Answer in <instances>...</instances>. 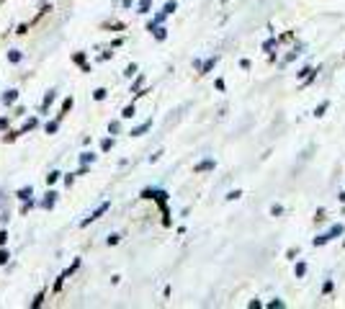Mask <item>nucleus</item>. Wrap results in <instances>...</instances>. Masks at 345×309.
<instances>
[{
	"mask_svg": "<svg viewBox=\"0 0 345 309\" xmlns=\"http://www.w3.org/2000/svg\"><path fill=\"white\" fill-rule=\"evenodd\" d=\"M106 209H108V201H103V206H98L95 211H93V217H88V219H83V227H88L93 219H98V217H103L106 214Z\"/></svg>",
	"mask_w": 345,
	"mask_h": 309,
	"instance_id": "f257e3e1",
	"label": "nucleus"
},
{
	"mask_svg": "<svg viewBox=\"0 0 345 309\" xmlns=\"http://www.w3.org/2000/svg\"><path fill=\"white\" fill-rule=\"evenodd\" d=\"M47 131H49V134H54V131H57V121H52V124L47 126Z\"/></svg>",
	"mask_w": 345,
	"mask_h": 309,
	"instance_id": "bb28decb",
	"label": "nucleus"
},
{
	"mask_svg": "<svg viewBox=\"0 0 345 309\" xmlns=\"http://www.w3.org/2000/svg\"><path fill=\"white\" fill-rule=\"evenodd\" d=\"M8 258H11V255H8L6 250H0V265H3V263H8Z\"/></svg>",
	"mask_w": 345,
	"mask_h": 309,
	"instance_id": "aec40b11",
	"label": "nucleus"
},
{
	"mask_svg": "<svg viewBox=\"0 0 345 309\" xmlns=\"http://www.w3.org/2000/svg\"><path fill=\"white\" fill-rule=\"evenodd\" d=\"M134 72H137V65H129V67H126V72H124V75H126V78H131V75H134Z\"/></svg>",
	"mask_w": 345,
	"mask_h": 309,
	"instance_id": "412c9836",
	"label": "nucleus"
},
{
	"mask_svg": "<svg viewBox=\"0 0 345 309\" xmlns=\"http://www.w3.org/2000/svg\"><path fill=\"white\" fill-rule=\"evenodd\" d=\"M294 273H296V276L301 278V276L306 273V265H304V263H296V268H294Z\"/></svg>",
	"mask_w": 345,
	"mask_h": 309,
	"instance_id": "9d476101",
	"label": "nucleus"
},
{
	"mask_svg": "<svg viewBox=\"0 0 345 309\" xmlns=\"http://www.w3.org/2000/svg\"><path fill=\"white\" fill-rule=\"evenodd\" d=\"M149 11V0H142V6H139V13H147Z\"/></svg>",
	"mask_w": 345,
	"mask_h": 309,
	"instance_id": "6ab92c4d",
	"label": "nucleus"
},
{
	"mask_svg": "<svg viewBox=\"0 0 345 309\" xmlns=\"http://www.w3.org/2000/svg\"><path fill=\"white\" fill-rule=\"evenodd\" d=\"M149 126H152V121H144V124H142V126H137V129H134V131H131V137H142V134H144V131H147V129H149Z\"/></svg>",
	"mask_w": 345,
	"mask_h": 309,
	"instance_id": "7ed1b4c3",
	"label": "nucleus"
},
{
	"mask_svg": "<svg viewBox=\"0 0 345 309\" xmlns=\"http://www.w3.org/2000/svg\"><path fill=\"white\" fill-rule=\"evenodd\" d=\"M16 98H18V90H8V93L3 95V103H13Z\"/></svg>",
	"mask_w": 345,
	"mask_h": 309,
	"instance_id": "423d86ee",
	"label": "nucleus"
},
{
	"mask_svg": "<svg viewBox=\"0 0 345 309\" xmlns=\"http://www.w3.org/2000/svg\"><path fill=\"white\" fill-rule=\"evenodd\" d=\"M6 240H8V235H6V232H0V245H6Z\"/></svg>",
	"mask_w": 345,
	"mask_h": 309,
	"instance_id": "c85d7f7f",
	"label": "nucleus"
},
{
	"mask_svg": "<svg viewBox=\"0 0 345 309\" xmlns=\"http://www.w3.org/2000/svg\"><path fill=\"white\" fill-rule=\"evenodd\" d=\"M54 199H57V194H54V191H49V194H47V199H44V204H42V206H44V209H52V206H54Z\"/></svg>",
	"mask_w": 345,
	"mask_h": 309,
	"instance_id": "20e7f679",
	"label": "nucleus"
},
{
	"mask_svg": "<svg viewBox=\"0 0 345 309\" xmlns=\"http://www.w3.org/2000/svg\"><path fill=\"white\" fill-rule=\"evenodd\" d=\"M214 65H217V57H214V60H209V62H204V65H201V72H209Z\"/></svg>",
	"mask_w": 345,
	"mask_h": 309,
	"instance_id": "6e6552de",
	"label": "nucleus"
},
{
	"mask_svg": "<svg viewBox=\"0 0 345 309\" xmlns=\"http://www.w3.org/2000/svg\"><path fill=\"white\" fill-rule=\"evenodd\" d=\"M342 232H345V227H342V224H335V227H332V229H330V232H327V237H330V240H332V237H340V235H342Z\"/></svg>",
	"mask_w": 345,
	"mask_h": 309,
	"instance_id": "39448f33",
	"label": "nucleus"
},
{
	"mask_svg": "<svg viewBox=\"0 0 345 309\" xmlns=\"http://www.w3.org/2000/svg\"><path fill=\"white\" fill-rule=\"evenodd\" d=\"M322 291H324V294H330V291H332V281H324V286H322Z\"/></svg>",
	"mask_w": 345,
	"mask_h": 309,
	"instance_id": "393cba45",
	"label": "nucleus"
},
{
	"mask_svg": "<svg viewBox=\"0 0 345 309\" xmlns=\"http://www.w3.org/2000/svg\"><path fill=\"white\" fill-rule=\"evenodd\" d=\"M8 60H11V62H21V52H16V49H13V52L8 54Z\"/></svg>",
	"mask_w": 345,
	"mask_h": 309,
	"instance_id": "ddd939ff",
	"label": "nucleus"
},
{
	"mask_svg": "<svg viewBox=\"0 0 345 309\" xmlns=\"http://www.w3.org/2000/svg\"><path fill=\"white\" fill-rule=\"evenodd\" d=\"M172 11H176V3H167V6H165V8H162V13H165V16H170V13H172Z\"/></svg>",
	"mask_w": 345,
	"mask_h": 309,
	"instance_id": "dca6fc26",
	"label": "nucleus"
},
{
	"mask_svg": "<svg viewBox=\"0 0 345 309\" xmlns=\"http://www.w3.org/2000/svg\"><path fill=\"white\" fill-rule=\"evenodd\" d=\"M93 98H95V101H103V98H106V88H98V90L93 93Z\"/></svg>",
	"mask_w": 345,
	"mask_h": 309,
	"instance_id": "9b49d317",
	"label": "nucleus"
},
{
	"mask_svg": "<svg viewBox=\"0 0 345 309\" xmlns=\"http://www.w3.org/2000/svg\"><path fill=\"white\" fill-rule=\"evenodd\" d=\"M214 165H217L214 160H204V163H199V165H196V173H204V170H212Z\"/></svg>",
	"mask_w": 345,
	"mask_h": 309,
	"instance_id": "f03ea898",
	"label": "nucleus"
},
{
	"mask_svg": "<svg viewBox=\"0 0 345 309\" xmlns=\"http://www.w3.org/2000/svg\"><path fill=\"white\" fill-rule=\"evenodd\" d=\"M271 214H273V217L283 214V206H281V204H273V206H271Z\"/></svg>",
	"mask_w": 345,
	"mask_h": 309,
	"instance_id": "f8f14e48",
	"label": "nucleus"
},
{
	"mask_svg": "<svg viewBox=\"0 0 345 309\" xmlns=\"http://www.w3.org/2000/svg\"><path fill=\"white\" fill-rule=\"evenodd\" d=\"M52 101H54V90H52V93H47V98H44V103H42V111H47Z\"/></svg>",
	"mask_w": 345,
	"mask_h": 309,
	"instance_id": "0eeeda50",
	"label": "nucleus"
},
{
	"mask_svg": "<svg viewBox=\"0 0 345 309\" xmlns=\"http://www.w3.org/2000/svg\"><path fill=\"white\" fill-rule=\"evenodd\" d=\"M93 158H95V154H90V152H85V154H83V158H80V160H83V163H90Z\"/></svg>",
	"mask_w": 345,
	"mask_h": 309,
	"instance_id": "5701e85b",
	"label": "nucleus"
},
{
	"mask_svg": "<svg viewBox=\"0 0 345 309\" xmlns=\"http://www.w3.org/2000/svg\"><path fill=\"white\" fill-rule=\"evenodd\" d=\"M121 116H124V119H131V116H134V106H126Z\"/></svg>",
	"mask_w": 345,
	"mask_h": 309,
	"instance_id": "4468645a",
	"label": "nucleus"
},
{
	"mask_svg": "<svg viewBox=\"0 0 345 309\" xmlns=\"http://www.w3.org/2000/svg\"><path fill=\"white\" fill-rule=\"evenodd\" d=\"M155 36L157 39H165V29H155Z\"/></svg>",
	"mask_w": 345,
	"mask_h": 309,
	"instance_id": "a878e982",
	"label": "nucleus"
},
{
	"mask_svg": "<svg viewBox=\"0 0 345 309\" xmlns=\"http://www.w3.org/2000/svg\"><path fill=\"white\" fill-rule=\"evenodd\" d=\"M101 147H103V152H108V149L113 147V139H103V144H101Z\"/></svg>",
	"mask_w": 345,
	"mask_h": 309,
	"instance_id": "f3484780",
	"label": "nucleus"
},
{
	"mask_svg": "<svg viewBox=\"0 0 345 309\" xmlns=\"http://www.w3.org/2000/svg\"><path fill=\"white\" fill-rule=\"evenodd\" d=\"M18 196H21V199H24V201H29V199H31V188H24V191H21V194H18Z\"/></svg>",
	"mask_w": 345,
	"mask_h": 309,
	"instance_id": "a211bd4d",
	"label": "nucleus"
},
{
	"mask_svg": "<svg viewBox=\"0 0 345 309\" xmlns=\"http://www.w3.org/2000/svg\"><path fill=\"white\" fill-rule=\"evenodd\" d=\"M57 178H60V173H57V170H54V173H49V176H47V181H49V183H57Z\"/></svg>",
	"mask_w": 345,
	"mask_h": 309,
	"instance_id": "4be33fe9",
	"label": "nucleus"
},
{
	"mask_svg": "<svg viewBox=\"0 0 345 309\" xmlns=\"http://www.w3.org/2000/svg\"><path fill=\"white\" fill-rule=\"evenodd\" d=\"M327 108H330V103H327V101H324V103H319V106H317V111H314V116H322Z\"/></svg>",
	"mask_w": 345,
	"mask_h": 309,
	"instance_id": "1a4fd4ad",
	"label": "nucleus"
},
{
	"mask_svg": "<svg viewBox=\"0 0 345 309\" xmlns=\"http://www.w3.org/2000/svg\"><path fill=\"white\" fill-rule=\"evenodd\" d=\"M240 196H242V191H232V194H227L229 201H232V199H240Z\"/></svg>",
	"mask_w": 345,
	"mask_h": 309,
	"instance_id": "b1692460",
	"label": "nucleus"
},
{
	"mask_svg": "<svg viewBox=\"0 0 345 309\" xmlns=\"http://www.w3.org/2000/svg\"><path fill=\"white\" fill-rule=\"evenodd\" d=\"M324 242H330V237H327V235H319V237H314V245H324Z\"/></svg>",
	"mask_w": 345,
	"mask_h": 309,
	"instance_id": "2eb2a0df",
	"label": "nucleus"
},
{
	"mask_svg": "<svg viewBox=\"0 0 345 309\" xmlns=\"http://www.w3.org/2000/svg\"><path fill=\"white\" fill-rule=\"evenodd\" d=\"M119 240H121V237H119V235H111V237H108V245H116V242H119Z\"/></svg>",
	"mask_w": 345,
	"mask_h": 309,
	"instance_id": "cd10ccee",
	"label": "nucleus"
}]
</instances>
